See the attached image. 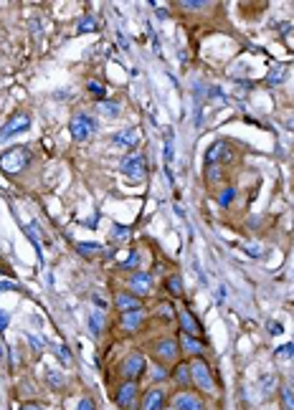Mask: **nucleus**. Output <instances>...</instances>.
I'll use <instances>...</instances> for the list:
<instances>
[{
  "instance_id": "49530a36",
  "label": "nucleus",
  "mask_w": 294,
  "mask_h": 410,
  "mask_svg": "<svg viewBox=\"0 0 294 410\" xmlns=\"http://www.w3.org/2000/svg\"><path fill=\"white\" fill-rule=\"evenodd\" d=\"M20 410H44V408H38V405H23Z\"/></svg>"
},
{
  "instance_id": "dca6fc26",
  "label": "nucleus",
  "mask_w": 294,
  "mask_h": 410,
  "mask_svg": "<svg viewBox=\"0 0 294 410\" xmlns=\"http://www.w3.org/2000/svg\"><path fill=\"white\" fill-rule=\"evenodd\" d=\"M142 319H145L142 309H137V312H127V314H122V327L127 329V332H137V327L142 324Z\"/></svg>"
},
{
  "instance_id": "a18cd8bd",
  "label": "nucleus",
  "mask_w": 294,
  "mask_h": 410,
  "mask_svg": "<svg viewBox=\"0 0 294 410\" xmlns=\"http://www.w3.org/2000/svg\"><path fill=\"white\" fill-rule=\"evenodd\" d=\"M28 339H31V344H33V347H36V350H41V347H44V344H41V342H38L36 337H28Z\"/></svg>"
},
{
  "instance_id": "5701e85b",
  "label": "nucleus",
  "mask_w": 294,
  "mask_h": 410,
  "mask_svg": "<svg viewBox=\"0 0 294 410\" xmlns=\"http://www.w3.org/2000/svg\"><path fill=\"white\" fill-rule=\"evenodd\" d=\"M165 289L170 291L173 296H180V294H183V278H180L178 273H175V276H170V278L165 281Z\"/></svg>"
},
{
  "instance_id": "aec40b11",
  "label": "nucleus",
  "mask_w": 294,
  "mask_h": 410,
  "mask_svg": "<svg viewBox=\"0 0 294 410\" xmlns=\"http://www.w3.org/2000/svg\"><path fill=\"white\" fill-rule=\"evenodd\" d=\"M183 347L191 352V355H203L205 352V347H203V342H198L196 337H191V334H183Z\"/></svg>"
},
{
  "instance_id": "412c9836",
  "label": "nucleus",
  "mask_w": 294,
  "mask_h": 410,
  "mask_svg": "<svg viewBox=\"0 0 294 410\" xmlns=\"http://www.w3.org/2000/svg\"><path fill=\"white\" fill-rule=\"evenodd\" d=\"M99 112H101L104 117H109V119H114V117L122 114V109H119L117 101H101V104H99Z\"/></svg>"
},
{
  "instance_id": "c85d7f7f",
  "label": "nucleus",
  "mask_w": 294,
  "mask_h": 410,
  "mask_svg": "<svg viewBox=\"0 0 294 410\" xmlns=\"http://www.w3.org/2000/svg\"><path fill=\"white\" fill-rule=\"evenodd\" d=\"M274 382H277V377H274V375H261V395H264V398L271 393Z\"/></svg>"
},
{
  "instance_id": "a19ab883",
  "label": "nucleus",
  "mask_w": 294,
  "mask_h": 410,
  "mask_svg": "<svg viewBox=\"0 0 294 410\" xmlns=\"http://www.w3.org/2000/svg\"><path fill=\"white\" fill-rule=\"evenodd\" d=\"M152 375H155V380H165V377H167V372H165L162 367H155V372H152Z\"/></svg>"
},
{
  "instance_id": "a211bd4d",
  "label": "nucleus",
  "mask_w": 294,
  "mask_h": 410,
  "mask_svg": "<svg viewBox=\"0 0 294 410\" xmlns=\"http://www.w3.org/2000/svg\"><path fill=\"white\" fill-rule=\"evenodd\" d=\"M175 382L180 385V387H188V385H191L193 382V375H191V364H178V367H175Z\"/></svg>"
},
{
  "instance_id": "f03ea898",
  "label": "nucleus",
  "mask_w": 294,
  "mask_h": 410,
  "mask_svg": "<svg viewBox=\"0 0 294 410\" xmlns=\"http://www.w3.org/2000/svg\"><path fill=\"white\" fill-rule=\"evenodd\" d=\"M26 165H28V152L23 147H13L5 155H0V170L8 172V175H15V172H20Z\"/></svg>"
},
{
  "instance_id": "f257e3e1",
  "label": "nucleus",
  "mask_w": 294,
  "mask_h": 410,
  "mask_svg": "<svg viewBox=\"0 0 294 410\" xmlns=\"http://www.w3.org/2000/svg\"><path fill=\"white\" fill-rule=\"evenodd\" d=\"M69 132H71V137H74L76 142H87V139L97 132V122H94V117H89V114H76V117H71V122H69Z\"/></svg>"
},
{
  "instance_id": "79ce46f5",
  "label": "nucleus",
  "mask_w": 294,
  "mask_h": 410,
  "mask_svg": "<svg viewBox=\"0 0 294 410\" xmlns=\"http://www.w3.org/2000/svg\"><path fill=\"white\" fill-rule=\"evenodd\" d=\"M271 334H282V324H279V321H271Z\"/></svg>"
},
{
  "instance_id": "39448f33",
  "label": "nucleus",
  "mask_w": 294,
  "mask_h": 410,
  "mask_svg": "<svg viewBox=\"0 0 294 410\" xmlns=\"http://www.w3.org/2000/svg\"><path fill=\"white\" fill-rule=\"evenodd\" d=\"M122 172L127 178H132V180H142L145 178V157L140 155V152H132V155H127L122 160Z\"/></svg>"
},
{
  "instance_id": "2eb2a0df",
  "label": "nucleus",
  "mask_w": 294,
  "mask_h": 410,
  "mask_svg": "<svg viewBox=\"0 0 294 410\" xmlns=\"http://www.w3.org/2000/svg\"><path fill=\"white\" fill-rule=\"evenodd\" d=\"M165 408V393L162 390H147L142 398V410H162Z\"/></svg>"
},
{
  "instance_id": "ea45409f",
  "label": "nucleus",
  "mask_w": 294,
  "mask_h": 410,
  "mask_svg": "<svg viewBox=\"0 0 294 410\" xmlns=\"http://www.w3.org/2000/svg\"><path fill=\"white\" fill-rule=\"evenodd\" d=\"M5 327H8V314L0 309V332H5Z\"/></svg>"
},
{
  "instance_id": "473e14b6",
  "label": "nucleus",
  "mask_w": 294,
  "mask_h": 410,
  "mask_svg": "<svg viewBox=\"0 0 294 410\" xmlns=\"http://www.w3.org/2000/svg\"><path fill=\"white\" fill-rule=\"evenodd\" d=\"M292 355H294V344H292V342H289V344H282V347L277 350V357H282V360H284V357H292Z\"/></svg>"
},
{
  "instance_id": "423d86ee",
  "label": "nucleus",
  "mask_w": 294,
  "mask_h": 410,
  "mask_svg": "<svg viewBox=\"0 0 294 410\" xmlns=\"http://www.w3.org/2000/svg\"><path fill=\"white\" fill-rule=\"evenodd\" d=\"M228 160H231V149L223 142H213L211 149L205 152V167H211V165H228Z\"/></svg>"
},
{
  "instance_id": "f8f14e48",
  "label": "nucleus",
  "mask_w": 294,
  "mask_h": 410,
  "mask_svg": "<svg viewBox=\"0 0 294 410\" xmlns=\"http://www.w3.org/2000/svg\"><path fill=\"white\" fill-rule=\"evenodd\" d=\"M114 304H117V309H119L122 314L142 309V304H140V296H135V294H127V291L117 294V296H114Z\"/></svg>"
},
{
  "instance_id": "cd10ccee",
  "label": "nucleus",
  "mask_w": 294,
  "mask_h": 410,
  "mask_svg": "<svg viewBox=\"0 0 294 410\" xmlns=\"http://www.w3.org/2000/svg\"><path fill=\"white\" fill-rule=\"evenodd\" d=\"M221 175H223V167H221V165H211V167H205V178H208V182H218V180H221Z\"/></svg>"
},
{
  "instance_id": "f704fd0d",
  "label": "nucleus",
  "mask_w": 294,
  "mask_h": 410,
  "mask_svg": "<svg viewBox=\"0 0 294 410\" xmlns=\"http://www.w3.org/2000/svg\"><path fill=\"white\" fill-rule=\"evenodd\" d=\"M137 261H140V256H137V251H132V253H130V258L122 264V269H137Z\"/></svg>"
},
{
  "instance_id": "4be33fe9",
  "label": "nucleus",
  "mask_w": 294,
  "mask_h": 410,
  "mask_svg": "<svg viewBox=\"0 0 294 410\" xmlns=\"http://www.w3.org/2000/svg\"><path fill=\"white\" fill-rule=\"evenodd\" d=\"M234 198H236V187L228 185V187H223V190L218 192V205H221V208H228L231 203H234Z\"/></svg>"
},
{
  "instance_id": "0eeeda50",
  "label": "nucleus",
  "mask_w": 294,
  "mask_h": 410,
  "mask_svg": "<svg viewBox=\"0 0 294 410\" xmlns=\"http://www.w3.org/2000/svg\"><path fill=\"white\" fill-rule=\"evenodd\" d=\"M142 372H145V357H142V355H130L127 360H124V364H122V375L127 377L130 382H135Z\"/></svg>"
},
{
  "instance_id": "2f4dec72",
  "label": "nucleus",
  "mask_w": 294,
  "mask_h": 410,
  "mask_svg": "<svg viewBox=\"0 0 294 410\" xmlns=\"http://www.w3.org/2000/svg\"><path fill=\"white\" fill-rule=\"evenodd\" d=\"M87 86H89V91H92L94 96H104V94H107V89H104V86H101L99 81H89Z\"/></svg>"
},
{
  "instance_id": "6e6552de",
  "label": "nucleus",
  "mask_w": 294,
  "mask_h": 410,
  "mask_svg": "<svg viewBox=\"0 0 294 410\" xmlns=\"http://www.w3.org/2000/svg\"><path fill=\"white\" fill-rule=\"evenodd\" d=\"M117 405L124 410H132L137 405V385L135 382H124L117 390Z\"/></svg>"
},
{
  "instance_id": "6ab92c4d",
  "label": "nucleus",
  "mask_w": 294,
  "mask_h": 410,
  "mask_svg": "<svg viewBox=\"0 0 294 410\" xmlns=\"http://www.w3.org/2000/svg\"><path fill=\"white\" fill-rule=\"evenodd\" d=\"M89 329H92L94 337H99L101 329H104V314H101L99 309H92V312H89Z\"/></svg>"
},
{
  "instance_id": "de8ad7c7",
  "label": "nucleus",
  "mask_w": 294,
  "mask_h": 410,
  "mask_svg": "<svg viewBox=\"0 0 294 410\" xmlns=\"http://www.w3.org/2000/svg\"><path fill=\"white\" fill-rule=\"evenodd\" d=\"M0 357H3V347H0Z\"/></svg>"
},
{
  "instance_id": "a878e982",
  "label": "nucleus",
  "mask_w": 294,
  "mask_h": 410,
  "mask_svg": "<svg viewBox=\"0 0 294 410\" xmlns=\"http://www.w3.org/2000/svg\"><path fill=\"white\" fill-rule=\"evenodd\" d=\"M279 395H282V410H294V393L289 387H282Z\"/></svg>"
},
{
  "instance_id": "bb28decb",
  "label": "nucleus",
  "mask_w": 294,
  "mask_h": 410,
  "mask_svg": "<svg viewBox=\"0 0 294 410\" xmlns=\"http://www.w3.org/2000/svg\"><path fill=\"white\" fill-rule=\"evenodd\" d=\"M162 157H165V165L170 167V162H173V132H167V137H165V149H162Z\"/></svg>"
},
{
  "instance_id": "e433bc0d",
  "label": "nucleus",
  "mask_w": 294,
  "mask_h": 410,
  "mask_svg": "<svg viewBox=\"0 0 294 410\" xmlns=\"http://www.w3.org/2000/svg\"><path fill=\"white\" fill-rule=\"evenodd\" d=\"M114 238H130V228H124V226H114Z\"/></svg>"
},
{
  "instance_id": "9d476101",
  "label": "nucleus",
  "mask_w": 294,
  "mask_h": 410,
  "mask_svg": "<svg viewBox=\"0 0 294 410\" xmlns=\"http://www.w3.org/2000/svg\"><path fill=\"white\" fill-rule=\"evenodd\" d=\"M155 357L162 362H173L178 357V342L175 339H157L155 342Z\"/></svg>"
},
{
  "instance_id": "4c0bfd02",
  "label": "nucleus",
  "mask_w": 294,
  "mask_h": 410,
  "mask_svg": "<svg viewBox=\"0 0 294 410\" xmlns=\"http://www.w3.org/2000/svg\"><path fill=\"white\" fill-rule=\"evenodd\" d=\"M79 410H97V408H94V400H92V398L79 400Z\"/></svg>"
},
{
  "instance_id": "37998d69",
  "label": "nucleus",
  "mask_w": 294,
  "mask_h": 410,
  "mask_svg": "<svg viewBox=\"0 0 294 410\" xmlns=\"http://www.w3.org/2000/svg\"><path fill=\"white\" fill-rule=\"evenodd\" d=\"M13 289H15V284H13V281H8V284L3 281V284H0V291H13Z\"/></svg>"
},
{
  "instance_id": "9b49d317",
  "label": "nucleus",
  "mask_w": 294,
  "mask_h": 410,
  "mask_svg": "<svg viewBox=\"0 0 294 410\" xmlns=\"http://www.w3.org/2000/svg\"><path fill=\"white\" fill-rule=\"evenodd\" d=\"M173 410H203V403H200L198 395H193V393L185 390V393H178V395H175Z\"/></svg>"
},
{
  "instance_id": "ddd939ff",
  "label": "nucleus",
  "mask_w": 294,
  "mask_h": 410,
  "mask_svg": "<svg viewBox=\"0 0 294 410\" xmlns=\"http://www.w3.org/2000/svg\"><path fill=\"white\" fill-rule=\"evenodd\" d=\"M178 319H180V327H183V332L185 334H191V337H196V334H200L203 329H200V324H198V319L188 312V309H180L178 312Z\"/></svg>"
},
{
  "instance_id": "58836bf2",
  "label": "nucleus",
  "mask_w": 294,
  "mask_h": 410,
  "mask_svg": "<svg viewBox=\"0 0 294 410\" xmlns=\"http://www.w3.org/2000/svg\"><path fill=\"white\" fill-rule=\"evenodd\" d=\"M58 355H61V360H64V362H66V364H69V362H71V352H69V350H66V347H58Z\"/></svg>"
},
{
  "instance_id": "4468645a",
  "label": "nucleus",
  "mask_w": 294,
  "mask_h": 410,
  "mask_svg": "<svg viewBox=\"0 0 294 410\" xmlns=\"http://www.w3.org/2000/svg\"><path fill=\"white\" fill-rule=\"evenodd\" d=\"M137 142H140V132L135 127H124L122 132L114 135V144L117 147H137Z\"/></svg>"
},
{
  "instance_id": "b1692460",
  "label": "nucleus",
  "mask_w": 294,
  "mask_h": 410,
  "mask_svg": "<svg viewBox=\"0 0 294 410\" xmlns=\"http://www.w3.org/2000/svg\"><path fill=\"white\" fill-rule=\"evenodd\" d=\"M46 380H49V385L53 387V390L64 387V375H61L58 370H46Z\"/></svg>"
},
{
  "instance_id": "72a5a7b5",
  "label": "nucleus",
  "mask_w": 294,
  "mask_h": 410,
  "mask_svg": "<svg viewBox=\"0 0 294 410\" xmlns=\"http://www.w3.org/2000/svg\"><path fill=\"white\" fill-rule=\"evenodd\" d=\"M244 251H246L248 256H254V258H259V256L264 253V251H261V243H248V246H246Z\"/></svg>"
},
{
  "instance_id": "c756f323",
  "label": "nucleus",
  "mask_w": 294,
  "mask_h": 410,
  "mask_svg": "<svg viewBox=\"0 0 294 410\" xmlns=\"http://www.w3.org/2000/svg\"><path fill=\"white\" fill-rule=\"evenodd\" d=\"M99 251V243H79V253L81 256H94Z\"/></svg>"
},
{
  "instance_id": "f3484780",
  "label": "nucleus",
  "mask_w": 294,
  "mask_h": 410,
  "mask_svg": "<svg viewBox=\"0 0 294 410\" xmlns=\"http://www.w3.org/2000/svg\"><path fill=\"white\" fill-rule=\"evenodd\" d=\"M284 74H287V66H284V63H274V66L269 69V74H266V84H269V86L282 84V81H284Z\"/></svg>"
},
{
  "instance_id": "7ed1b4c3",
  "label": "nucleus",
  "mask_w": 294,
  "mask_h": 410,
  "mask_svg": "<svg viewBox=\"0 0 294 410\" xmlns=\"http://www.w3.org/2000/svg\"><path fill=\"white\" fill-rule=\"evenodd\" d=\"M28 127H31V117H28L26 112L13 114V117L5 122V127L0 129V142H5V139H10V137H15V135L28 132Z\"/></svg>"
},
{
  "instance_id": "1a4fd4ad",
  "label": "nucleus",
  "mask_w": 294,
  "mask_h": 410,
  "mask_svg": "<svg viewBox=\"0 0 294 410\" xmlns=\"http://www.w3.org/2000/svg\"><path fill=\"white\" fill-rule=\"evenodd\" d=\"M130 289H132L135 296H147V294L152 291V276H150V273H145V271L132 273V278H130Z\"/></svg>"
},
{
  "instance_id": "393cba45",
  "label": "nucleus",
  "mask_w": 294,
  "mask_h": 410,
  "mask_svg": "<svg viewBox=\"0 0 294 410\" xmlns=\"http://www.w3.org/2000/svg\"><path fill=\"white\" fill-rule=\"evenodd\" d=\"M97 28H99V26H97V20H94L92 15H87V18H81V20H79V28H76V31H79V33H87V31L94 33Z\"/></svg>"
},
{
  "instance_id": "c9c22d12",
  "label": "nucleus",
  "mask_w": 294,
  "mask_h": 410,
  "mask_svg": "<svg viewBox=\"0 0 294 410\" xmlns=\"http://www.w3.org/2000/svg\"><path fill=\"white\" fill-rule=\"evenodd\" d=\"M173 309H175L173 304H160V317H165V319H173V314H175Z\"/></svg>"
},
{
  "instance_id": "7c9ffc66",
  "label": "nucleus",
  "mask_w": 294,
  "mask_h": 410,
  "mask_svg": "<svg viewBox=\"0 0 294 410\" xmlns=\"http://www.w3.org/2000/svg\"><path fill=\"white\" fill-rule=\"evenodd\" d=\"M180 5H183L185 10H200V8L208 5V3H205V0H183Z\"/></svg>"
},
{
  "instance_id": "20e7f679",
  "label": "nucleus",
  "mask_w": 294,
  "mask_h": 410,
  "mask_svg": "<svg viewBox=\"0 0 294 410\" xmlns=\"http://www.w3.org/2000/svg\"><path fill=\"white\" fill-rule=\"evenodd\" d=\"M191 375H193V382L198 385V390H203V393H211L213 390V375H211V367H208L205 360L198 357L191 364Z\"/></svg>"
},
{
  "instance_id": "c03bdc74",
  "label": "nucleus",
  "mask_w": 294,
  "mask_h": 410,
  "mask_svg": "<svg viewBox=\"0 0 294 410\" xmlns=\"http://www.w3.org/2000/svg\"><path fill=\"white\" fill-rule=\"evenodd\" d=\"M287 129H289V132H294V114L287 119Z\"/></svg>"
}]
</instances>
